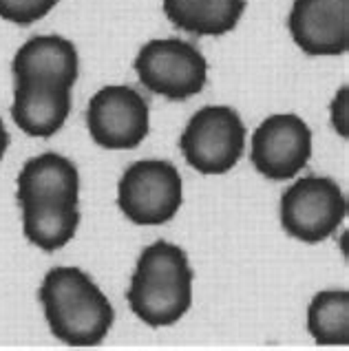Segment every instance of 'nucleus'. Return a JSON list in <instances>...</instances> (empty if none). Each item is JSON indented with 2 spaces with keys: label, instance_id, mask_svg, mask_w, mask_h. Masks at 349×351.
I'll use <instances>...</instances> for the list:
<instances>
[{
  "label": "nucleus",
  "instance_id": "f257e3e1",
  "mask_svg": "<svg viewBox=\"0 0 349 351\" xmlns=\"http://www.w3.org/2000/svg\"><path fill=\"white\" fill-rule=\"evenodd\" d=\"M51 334L71 347H95L108 336L115 309L84 269L60 265L49 269L38 289Z\"/></svg>",
  "mask_w": 349,
  "mask_h": 351
},
{
  "label": "nucleus",
  "instance_id": "f03ea898",
  "mask_svg": "<svg viewBox=\"0 0 349 351\" xmlns=\"http://www.w3.org/2000/svg\"><path fill=\"white\" fill-rule=\"evenodd\" d=\"M195 272L186 252L171 241H155L139 254L126 300L148 327H168L193 305Z\"/></svg>",
  "mask_w": 349,
  "mask_h": 351
},
{
  "label": "nucleus",
  "instance_id": "7ed1b4c3",
  "mask_svg": "<svg viewBox=\"0 0 349 351\" xmlns=\"http://www.w3.org/2000/svg\"><path fill=\"white\" fill-rule=\"evenodd\" d=\"M188 166L202 175H226L245 150V126L232 106H204L188 119L179 137Z\"/></svg>",
  "mask_w": 349,
  "mask_h": 351
},
{
  "label": "nucleus",
  "instance_id": "20e7f679",
  "mask_svg": "<svg viewBox=\"0 0 349 351\" xmlns=\"http://www.w3.org/2000/svg\"><path fill=\"white\" fill-rule=\"evenodd\" d=\"M184 204V182L166 159H142L117 184V206L135 226L168 223Z\"/></svg>",
  "mask_w": 349,
  "mask_h": 351
},
{
  "label": "nucleus",
  "instance_id": "39448f33",
  "mask_svg": "<svg viewBox=\"0 0 349 351\" xmlns=\"http://www.w3.org/2000/svg\"><path fill=\"white\" fill-rule=\"evenodd\" d=\"M135 71L144 88L173 102L202 93L208 82L204 53L182 38H157L146 43L135 58Z\"/></svg>",
  "mask_w": 349,
  "mask_h": 351
},
{
  "label": "nucleus",
  "instance_id": "423d86ee",
  "mask_svg": "<svg viewBox=\"0 0 349 351\" xmlns=\"http://www.w3.org/2000/svg\"><path fill=\"white\" fill-rule=\"evenodd\" d=\"M347 217V199L332 177H301L281 197V226L303 243L330 239Z\"/></svg>",
  "mask_w": 349,
  "mask_h": 351
},
{
  "label": "nucleus",
  "instance_id": "0eeeda50",
  "mask_svg": "<svg viewBox=\"0 0 349 351\" xmlns=\"http://www.w3.org/2000/svg\"><path fill=\"white\" fill-rule=\"evenodd\" d=\"M86 126L97 146L106 150H131L142 144L151 130V108L137 88L111 84L91 97Z\"/></svg>",
  "mask_w": 349,
  "mask_h": 351
},
{
  "label": "nucleus",
  "instance_id": "6e6552de",
  "mask_svg": "<svg viewBox=\"0 0 349 351\" xmlns=\"http://www.w3.org/2000/svg\"><path fill=\"white\" fill-rule=\"evenodd\" d=\"M312 157V130L294 113H278L263 119L250 142L254 168L267 179H294Z\"/></svg>",
  "mask_w": 349,
  "mask_h": 351
},
{
  "label": "nucleus",
  "instance_id": "1a4fd4ad",
  "mask_svg": "<svg viewBox=\"0 0 349 351\" xmlns=\"http://www.w3.org/2000/svg\"><path fill=\"white\" fill-rule=\"evenodd\" d=\"M290 36L307 56H345L349 49V0H294Z\"/></svg>",
  "mask_w": 349,
  "mask_h": 351
},
{
  "label": "nucleus",
  "instance_id": "9d476101",
  "mask_svg": "<svg viewBox=\"0 0 349 351\" xmlns=\"http://www.w3.org/2000/svg\"><path fill=\"white\" fill-rule=\"evenodd\" d=\"M12 71L16 82H49L73 88L80 71L77 49L62 36H34L16 51Z\"/></svg>",
  "mask_w": 349,
  "mask_h": 351
},
{
  "label": "nucleus",
  "instance_id": "9b49d317",
  "mask_svg": "<svg viewBox=\"0 0 349 351\" xmlns=\"http://www.w3.org/2000/svg\"><path fill=\"white\" fill-rule=\"evenodd\" d=\"M71 113V88L49 82H16L12 117L29 137H53Z\"/></svg>",
  "mask_w": 349,
  "mask_h": 351
},
{
  "label": "nucleus",
  "instance_id": "f8f14e48",
  "mask_svg": "<svg viewBox=\"0 0 349 351\" xmlns=\"http://www.w3.org/2000/svg\"><path fill=\"white\" fill-rule=\"evenodd\" d=\"M80 173L71 159L43 153L23 166L18 175V204L77 202Z\"/></svg>",
  "mask_w": 349,
  "mask_h": 351
},
{
  "label": "nucleus",
  "instance_id": "ddd939ff",
  "mask_svg": "<svg viewBox=\"0 0 349 351\" xmlns=\"http://www.w3.org/2000/svg\"><path fill=\"white\" fill-rule=\"evenodd\" d=\"M171 23L193 36H226L239 25L245 0H162Z\"/></svg>",
  "mask_w": 349,
  "mask_h": 351
},
{
  "label": "nucleus",
  "instance_id": "4468645a",
  "mask_svg": "<svg viewBox=\"0 0 349 351\" xmlns=\"http://www.w3.org/2000/svg\"><path fill=\"white\" fill-rule=\"evenodd\" d=\"M20 210L27 241L45 252H56L71 243L77 232V202H34L20 204Z\"/></svg>",
  "mask_w": 349,
  "mask_h": 351
},
{
  "label": "nucleus",
  "instance_id": "2eb2a0df",
  "mask_svg": "<svg viewBox=\"0 0 349 351\" xmlns=\"http://www.w3.org/2000/svg\"><path fill=\"white\" fill-rule=\"evenodd\" d=\"M307 332L318 345H349V292L325 289L318 292L307 309Z\"/></svg>",
  "mask_w": 349,
  "mask_h": 351
},
{
  "label": "nucleus",
  "instance_id": "dca6fc26",
  "mask_svg": "<svg viewBox=\"0 0 349 351\" xmlns=\"http://www.w3.org/2000/svg\"><path fill=\"white\" fill-rule=\"evenodd\" d=\"M60 0H0V18L14 25H34L56 9Z\"/></svg>",
  "mask_w": 349,
  "mask_h": 351
},
{
  "label": "nucleus",
  "instance_id": "f3484780",
  "mask_svg": "<svg viewBox=\"0 0 349 351\" xmlns=\"http://www.w3.org/2000/svg\"><path fill=\"white\" fill-rule=\"evenodd\" d=\"M347 97H349V91H347V86H341L338 88V93L334 97V102H332V124L336 128V133L341 135L343 139H347L349 135V130H347V111H349V102H347Z\"/></svg>",
  "mask_w": 349,
  "mask_h": 351
},
{
  "label": "nucleus",
  "instance_id": "a211bd4d",
  "mask_svg": "<svg viewBox=\"0 0 349 351\" xmlns=\"http://www.w3.org/2000/svg\"><path fill=\"white\" fill-rule=\"evenodd\" d=\"M7 148H9V133H7V128L3 124V119H0V162H3Z\"/></svg>",
  "mask_w": 349,
  "mask_h": 351
}]
</instances>
